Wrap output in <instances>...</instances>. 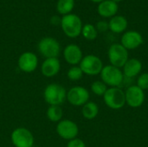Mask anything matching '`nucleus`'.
Here are the masks:
<instances>
[{
  "instance_id": "1",
  "label": "nucleus",
  "mask_w": 148,
  "mask_h": 147,
  "mask_svg": "<svg viewBox=\"0 0 148 147\" xmlns=\"http://www.w3.org/2000/svg\"><path fill=\"white\" fill-rule=\"evenodd\" d=\"M60 25L63 33L69 38L78 37L82 34V29L83 27L81 17L74 13L62 16Z\"/></svg>"
},
{
  "instance_id": "2",
  "label": "nucleus",
  "mask_w": 148,
  "mask_h": 147,
  "mask_svg": "<svg viewBox=\"0 0 148 147\" xmlns=\"http://www.w3.org/2000/svg\"><path fill=\"white\" fill-rule=\"evenodd\" d=\"M43 98L49 106H61L67 99V90L58 83H50L44 88Z\"/></svg>"
},
{
  "instance_id": "3",
  "label": "nucleus",
  "mask_w": 148,
  "mask_h": 147,
  "mask_svg": "<svg viewBox=\"0 0 148 147\" xmlns=\"http://www.w3.org/2000/svg\"><path fill=\"white\" fill-rule=\"evenodd\" d=\"M100 76L101 81L108 88H119L124 81V75L121 68L110 64L103 67Z\"/></svg>"
},
{
  "instance_id": "4",
  "label": "nucleus",
  "mask_w": 148,
  "mask_h": 147,
  "mask_svg": "<svg viewBox=\"0 0 148 147\" xmlns=\"http://www.w3.org/2000/svg\"><path fill=\"white\" fill-rule=\"evenodd\" d=\"M105 105L113 110H120L126 105L125 91L119 88H108L103 95Z\"/></svg>"
},
{
  "instance_id": "5",
  "label": "nucleus",
  "mask_w": 148,
  "mask_h": 147,
  "mask_svg": "<svg viewBox=\"0 0 148 147\" xmlns=\"http://www.w3.org/2000/svg\"><path fill=\"white\" fill-rule=\"evenodd\" d=\"M37 49L45 59L58 58L61 53V45L56 38L46 36L39 41Z\"/></svg>"
},
{
  "instance_id": "6",
  "label": "nucleus",
  "mask_w": 148,
  "mask_h": 147,
  "mask_svg": "<svg viewBox=\"0 0 148 147\" xmlns=\"http://www.w3.org/2000/svg\"><path fill=\"white\" fill-rule=\"evenodd\" d=\"M108 58L110 65L122 68L129 59V53L121 43H113L108 48Z\"/></svg>"
},
{
  "instance_id": "7",
  "label": "nucleus",
  "mask_w": 148,
  "mask_h": 147,
  "mask_svg": "<svg viewBox=\"0 0 148 147\" xmlns=\"http://www.w3.org/2000/svg\"><path fill=\"white\" fill-rule=\"evenodd\" d=\"M79 67L84 75L95 76L101 74L104 65L103 62L99 56L90 54L83 56L82 62L79 64Z\"/></svg>"
},
{
  "instance_id": "8",
  "label": "nucleus",
  "mask_w": 148,
  "mask_h": 147,
  "mask_svg": "<svg viewBox=\"0 0 148 147\" xmlns=\"http://www.w3.org/2000/svg\"><path fill=\"white\" fill-rule=\"evenodd\" d=\"M10 140L15 147H33L35 137L29 129L25 127H17L12 131Z\"/></svg>"
},
{
  "instance_id": "9",
  "label": "nucleus",
  "mask_w": 148,
  "mask_h": 147,
  "mask_svg": "<svg viewBox=\"0 0 148 147\" xmlns=\"http://www.w3.org/2000/svg\"><path fill=\"white\" fill-rule=\"evenodd\" d=\"M89 91L82 86H75L67 91L66 101L73 107H82L89 101Z\"/></svg>"
},
{
  "instance_id": "10",
  "label": "nucleus",
  "mask_w": 148,
  "mask_h": 147,
  "mask_svg": "<svg viewBox=\"0 0 148 147\" xmlns=\"http://www.w3.org/2000/svg\"><path fill=\"white\" fill-rule=\"evenodd\" d=\"M125 91L126 105L132 108H139L142 107L146 100L145 91L140 88L137 85L128 86Z\"/></svg>"
},
{
  "instance_id": "11",
  "label": "nucleus",
  "mask_w": 148,
  "mask_h": 147,
  "mask_svg": "<svg viewBox=\"0 0 148 147\" xmlns=\"http://www.w3.org/2000/svg\"><path fill=\"white\" fill-rule=\"evenodd\" d=\"M56 130L58 136L67 141L77 138L79 134L78 125L75 121L68 119H62L61 121H59L56 125Z\"/></svg>"
},
{
  "instance_id": "12",
  "label": "nucleus",
  "mask_w": 148,
  "mask_h": 147,
  "mask_svg": "<svg viewBox=\"0 0 148 147\" xmlns=\"http://www.w3.org/2000/svg\"><path fill=\"white\" fill-rule=\"evenodd\" d=\"M18 68L26 74L33 73L38 66V57L33 52L27 51L21 54L17 60Z\"/></svg>"
},
{
  "instance_id": "13",
  "label": "nucleus",
  "mask_w": 148,
  "mask_h": 147,
  "mask_svg": "<svg viewBox=\"0 0 148 147\" xmlns=\"http://www.w3.org/2000/svg\"><path fill=\"white\" fill-rule=\"evenodd\" d=\"M144 42L142 35L136 30H127L121 36V44L129 50H134L140 48Z\"/></svg>"
},
{
  "instance_id": "14",
  "label": "nucleus",
  "mask_w": 148,
  "mask_h": 147,
  "mask_svg": "<svg viewBox=\"0 0 148 147\" xmlns=\"http://www.w3.org/2000/svg\"><path fill=\"white\" fill-rule=\"evenodd\" d=\"M62 54L65 62L71 66H78L84 56L82 49L75 43L67 45L64 48Z\"/></svg>"
},
{
  "instance_id": "15",
  "label": "nucleus",
  "mask_w": 148,
  "mask_h": 147,
  "mask_svg": "<svg viewBox=\"0 0 148 147\" xmlns=\"http://www.w3.org/2000/svg\"><path fill=\"white\" fill-rule=\"evenodd\" d=\"M143 65L142 62L137 58H129L125 65L122 67L121 70L123 75L127 79L137 78L142 73Z\"/></svg>"
},
{
  "instance_id": "16",
  "label": "nucleus",
  "mask_w": 148,
  "mask_h": 147,
  "mask_svg": "<svg viewBox=\"0 0 148 147\" xmlns=\"http://www.w3.org/2000/svg\"><path fill=\"white\" fill-rule=\"evenodd\" d=\"M61 70V62L58 58H47L41 66V73L47 78L56 76Z\"/></svg>"
},
{
  "instance_id": "17",
  "label": "nucleus",
  "mask_w": 148,
  "mask_h": 147,
  "mask_svg": "<svg viewBox=\"0 0 148 147\" xmlns=\"http://www.w3.org/2000/svg\"><path fill=\"white\" fill-rule=\"evenodd\" d=\"M118 10V3L112 0H104L98 3L97 6V13L104 18H112L117 15Z\"/></svg>"
},
{
  "instance_id": "18",
  "label": "nucleus",
  "mask_w": 148,
  "mask_h": 147,
  "mask_svg": "<svg viewBox=\"0 0 148 147\" xmlns=\"http://www.w3.org/2000/svg\"><path fill=\"white\" fill-rule=\"evenodd\" d=\"M109 30L114 34H123L127 31L128 27V21L127 19L121 15H116L110 18L108 22Z\"/></svg>"
},
{
  "instance_id": "19",
  "label": "nucleus",
  "mask_w": 148,
  "mask_h": 147,
  "mask_svg": "<svg viewBox=\"0 0 148 147\" xmlns=\"http://www.w3.org/2000/svg\"><path fill=\"white\" fill-rule=\"evenodd\" d=\"M99 106L94 101H88L82 107V115L88 120L95 119L99 114Z\"/></svg>"
},
{
  "instance_id": "20",
  "label": "nucleus",
  "mask_w": 148,
  "mask_h": 147,
  "mask_svg": "<svg viewBox=\"0 0 148 147\" xmlns=\"http://www.w3.org/2000/svg\"><path fill=\"white\" fill-rule=\"evenodd\" d=\"M47 119L55 123H58L62 120L63 110L61 106H49L46 111Z\"/></svg>"
},
{
  "instance_id": "21",
  "label": "nucleus",
  "mask_w": 148,
  "mask_h": 147,
  "mask_svg": "<svg viewBox=\"0 0 148 147\" xmlns=\"http://www.w3.org/2000/svg\"><path fill=\"white\" fill-rule=\"evenodd\" d=\"M75 0H58L56 3V10L59 14L62 16L69 15L75 8Z\"/></svg>"
},
{
  "instance_id": "22",
  "label": "nucleus",
  "mask_w": 148,
  "mask_h": 147,
  "mask_svg": "<svg viewBox=\"0 0 148 147\" xmlns=\"http://www.w3.org/2000/svg\"><path fill=\"white\" fill-rule=\"evenodd\" d=\"M81 35L88 41H94L98 36V31L94 24L86 23L82 27Z\"/></svg>"
},
{
  "instance_id": "23",
  "label": "nucleus",
  "mask_w": 148,
  "mask_h": 147,
  "mask_svg": "<svg viewBox=\"0 0 148 147\" xmlns=\"http://www.w3.org/2000/svg\"><path fill=\"white\" fill-rule=\"evenodd\" d=\"M108 88V87L101 80L95 81L94 82H92L91 87H90V90L94 94H95L97 96H102V97L105 94Z\"/></svg>"
},
{
  "instance_id": "24",
  "label": "nucleus",
  "mask_w": 148,
  "mask_h": 147,
  "mask_svg": "<svg viewBox=\"0 0 148 147\" xmlns=\"http://www.w3.org/2000/svg\"><path fill=\"white\" fill-rule=\"evenodd\" d=\"M84 74L82 71L81 68L78 66H71L68 72H67V77L69 80L72 81H78L83 77Z\"/></svg>"
},
{
  "instance_id": "25",
  "label": "nucleus",
  "mask_w": 148,
  "mask_h": 147,
  "mask_svg": "<svg viewBox=\"0 0 148 147\" xmlns=\"http://www.w3.org/2000/svg\"><path fill=\"white\" fill-rule=\"evenodd\" d=\"M140 88L146 91L148 90V72L141 73L136 79V84Z\"/></svg>"
},
{
  "instance_id": "26",
  "label": "nucleus",
  "mask_w": 148,
  "mask_h": 147,
  "mask_svg": "<svg viewBox=\"0 0 148 147\" xmlns=\"http://www.w3.org/2000/svg\"><path fill=\"white\" fill-rule=\"evenodd\" d=\"M98 33L101 32V33H104V32H107L108 30H109V25H108V22L105 21V20H101V21H98L96 23V24L95 25Z\"/></svg>"
},
{
  "instance_id": "27",
  "label": "nucleus",
  "mask_w": 148,
  "mask_h": 147,
  "mask_svg": "<svg viewBox=\"0 0 148 147\" xmlns=\"http://www.w3.org/2000/svg\"><path fill=\"white\" fill-rule=\"evenodd\" d=\"M66 147H86V144L82 139L79 138H75L74 139L68 141Z\"/></svg>"
},
{
  "instance_id": "28",
  "label": "nucleus",
  "mask_w": 148,
  "mask_h": 147,
  "mask_svg": "<svg viewBox=\"0 0 148 147\" xmlns=\"http://www.w3.org/2000/svg\"><path fill=\"white\" fill-rule=\"evenodd\" d=\"M61 20H62V17L58 16H53L50 18V23L53 25H58V24H61Z\"/></svg>"
},
{
  "instance_id": "29",
  "label": "nucleus",
  "mask_w": 148,
  "mask_h": 147,
  "mask_svg": "<svg viewBox=\"0 0 148 147\" xmlns=\"http://www.w3.org/2000/svg\"><path fill=\"white\" fill-rule=\"evenodd\" d=\"M91 2H93V3H100L101 2H102V1H104V0H90Z\"/></svg>"
},
{
  "instance_id": "30",
  "label": "nucleus",
  "mask_w": 148,
  "mask_h": 147,
  "mask_svg": "<svg viewBox=\"0 0 148 147\" xmlns=\"http://www.w3.org/2000/svg\"><path fill=\"white\" fill-rule=\"evenodd\" d=\"M112 1H114V2H115L116 3H120V2H121L122 0H112Z\"/></svg>"
}]
</instances>
